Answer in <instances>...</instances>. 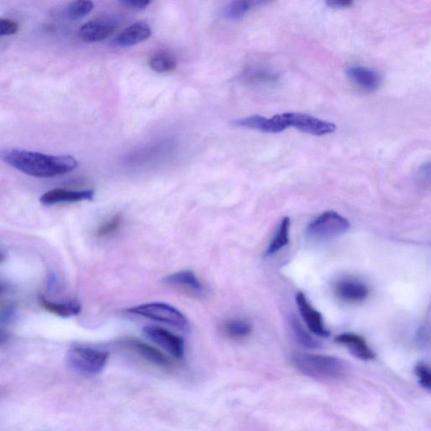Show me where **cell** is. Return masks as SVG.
I'll return each instance as SVG.
<instances>
[{"label":"cell","instance_id":"f1b7e54d","mask_svg":"<svg viewBox=\"0 0 431 431\" xmlns=\"http://www.w3.org/2000/svg\"><path fill=\"white\" fill-rule=\"evenodd\" d=\"M152 2L149 0H139V1H135V0H124V1H120L121 4H123L125 7L133 8L135 11L145 10L147 7L150 6Z\"/></svg>","mask_w":431,"mask_h":431},{"label":"cell","instance_id":"7402d4cb","mask_svg":"<svg viewBox=\"0 0 431 431\" xmlns=\"http://www.w3.org/2000/svg\"><path fill=\"white\" fill-rule=\"evenodd\" d=\"M150 67L157 73L171 72L177 67V59L169 52L160 51L152 56Z\"/></svg>","mask_w":431,"mask_h":431},{"label":"cell","instance_id":"ffe728a7","mask_svg":"<svg viewBox=\"0 0 431 431\" xmlns=\"http://www.w3.org/2000/svg\"><path fill=\"white\" fill-rule=\"evenodd\" d=\"M260 4L259 1L250 0H236L227 4L224 8V19L230 21H238L245 18L252 8Z\"/></svg>","mask_w":431,"mask_h":431},{"label":"cell","instance_id":"277c9868","mask_svg":"<svg viewBox=\"0 0 431 431\" xmlns=\"http://www.w3.org/2000/svg\"><path fill=\"white\" fill-rule=\"evenodd\" d=\"M127 312L160 322L180 332L188 333L190 331V324L186 317L171 305L164 303H145L128 308Z\"/></svg>","mask_w":431,"mask_h":431},{"label":"cell","instance_id":"2e32d148","mask_svg":"<svg viewBox=\"0 0 431 431\" xmlns=\"http://www.w3.org/2000/svg\"><path fill=\"white\" fill-rule=\"evenodd\" d=\"M335 342L345 346L356 358L361 360H371L375 358V353L368 345L363 337L358 334L345 333L335 337Z\"/></svg>","mask_w":431,"mask_h":431},{"label":"cell","instance_id":"6da1fadb","mask_svg":"<svg viewBox=\"0 0 431 431\" xmlns=\"http://www.w3.org/2000/svg\"><path fill=\"white\" fill-rule=\"evenodd\" d=\"M1 158L17 171L37 178L65 175L78 166V161L71 155L54 156L15 149L3 150Z\"/></svg>","mask_w":431,"mask_h":431},{"label":"cell","instance_id":"30bf717a","mask_svg":"<svg viewBox=\"0 0 431 431\" xmlns=\"http://www.w3.org/2000/svg\"><path fill=\"white\" fill-rule=\"evenodd\" d=\"M233 125L237 128L260 130L265 133H281L287 129L281 115H276L272 119L255 115L245 119L235 120Z\"/></svg>","mask_w":431,"mask_h":431},{"label":"cell","instance_id":"83f0119b","mask_svg":"<svg viewBox=\"0 0 431 431\" xmlns=\"http://www.w3.org/2000/svg\"><path fill=\"white\" fill-rule=\"evenodd\" d=\"M18 24L11 20L2 19L0 20V36L7 37L18 32Z\"/></svg>","mask_w":431,"mask_h":431},{"label":"cell","instance_id":"7c38bea8","mask_svg":"<svg viewBox=\"0 0 431 431\" xmlns=\"http://www.w3.org/2000/svg\"><path fill=\"white\" fill-rule=\"evenodd\" d=\"M95 197L93 190H69L54 189L47 191L40 198V202L45 206H52L59 203L92 201Z\"/></svg>","mask_w":431,"mask_h":431},{"label":"cell","instance_id":"8fae6325","mask_svg":"<svg viewBox=\"0 0 431 431\" xmlns=\"http://www.w3.org/2000/svg\"><path fill=\"white\" fill-rule=\"evenodd\" d=\"M123 344L149 363L159 365L160 368H171V360L162 351L149 344L139 341L138 339H127L123 341Z\"/></svg>","mask_w":431,"mask_h":431},{"label":"cell","instance_id":"3957f363","mask_svg":"<svg viewBox=\"0 0 431 431\" xmlns=\"http://www.w3.org/2000/svg\"><path fill=\"white\" fill-rule=\"evenodd\" d=\"M109 352L84 346L71 348L65 356L69 369L80 375L95 377L99 375L107 365Z\"/></svg>","mask_w":431,"mask_h":431},{"label":"cell","instance_id":"484cf974","mask_svg":"<svg viewBox=\"0 0 431 431\" xmlns=\"http://www.w3.org/2000/svg\"><path fill=\"white\" fill-rule=\"evenodd\" d=\"M94 8V4L90 1L73 2L68 7L67 15L72 20H78L89 15Z\"/></svg>","mask_w":431,"mask_h":431},{"label":"cell","instance_id":"cb8c5ba5","mask_svg":"<svg viewBox=\"0 0 431 431\" xmlns=\"http://www.w3.org/2000/svg\"><path fill=\"white\" fill-rule=\"evenodd\" d=\"M225 331L231 338L243 339L252 333V325L246 320H233L225 324Z\"/></svg>","mask_w":431,"mask_h":431},{"label":"cell","instance_id":"8992f818","mask_svg":"<svg viewBox=\"0 0 431 431\" xmlns=\"http://www.w3.org/2000/svg\"><path fill=\"white\" fill-rule=\"evenodd\" d=\"M280 115L287 128L293 127L315 136H324L333 133L337 128L335 124L329 121L302 113L287 112Z\"/></svg>","mask_w":431,"mask_h":431},{"label":"cell","instance_id":"44dd1931","mask_svg":"<svg viewBox=\"0 0 431 431\" xmlns=\"http://www.w3.org/2000/svg\"><path fill=\"white\" fill-rule=\"evenodd\" d=\"M290 228H291V220L289 217H285L281 221V223L278 228L275 237L273 238L272 241L269 243L265 255H272L277 253L283 248L289 245L290 238Z\"/></svg>","mask_w":431,"mask_h":431},{"label":"cell","instance_id":"5bb4252c","mask_svg":"<svg viewBox=\"0 0 431 431\" xmlns=\"http://www.w3.org/2000/svg\"><path fill=\"white\" fill-rule=\"evenodd\" d=\"M152 30L149 24L137 23L126 28L119 36L113 39L112 46L117 47H128L138 44L150 38Z\"/></svg>","mask_w":431,"mask_h":431},{"label":"cell","instance_id":"d6986e66","mask_svg":"<svg viewBox=\"0 0 431 431\" xmlns=\"http://www.w3.org/2000/svg\"><path fill=\"white\" fill-rule=\"evenodd\" d=\"M39 303L46 311L51 312L52 315L62 317H71L80 315L81 312V305L75 301L56 303L47 299L45 296L41 295L39 297Z\"/></svg>","mask_w":431,"mask_h":431},{"label":"cell","instance_id":"5b68a950","mask_svg":"<svg viewBox=\"0 0 431 431\" xmlns=\"http://www.w3.org/2000/svg\"><path fill=\"white\" fill-rule=\"evenodd\" d=\"M350 227L349 221L346 217L336 212L329 211L317 217L308 225L307 234L313 241H329L345 234Z\"/></svg>","mask_w":431,"mask_h":431},{"label":"cell","instance_id":"4316f807","mask_svg":"<svg viewBox=\"0 0 431 431\" xmlns=\"http://www.w3.org/2000/svg\"><path fill=\"white\" fill-rule=\"evenodd\" d=\"M415 372L420 385L431 391V369L424 363H419L416 365Z\"/></svg>","mask_w":431,"mask_h":431},{"label":"cell","instance_id":"7a4b0ae2","mask_svg":"<svg viewBox=\"0 0 431 431\" xmlns=\"http://www.w3.org/2000/svg\"><path fill=\"white\" fill-rule=\"evenodd\" d=\"M294 367L303 375L317 380H335L347 372V365L336 356L296 352Z\"/></svg>","mask_w":431,"mask_h":431},{"label":"cell","instance_id":"4fadbf2b","mask_svg":"<svg viewBox=\"0 0 431 431\" xmlns=\"http://www.w3.org/2000/svg\"><path fill=\"white\" fill-rule=\"evenodd\" d=\"M117 28L113 20H94L83 25L78 30V37L85 42H101L110 37Z\"/></svg>","mask_w":431,"mask_h":431},{"label":"cell","instance_id":"603a6c76","mask_svg":"<svg viewBox=\"0 0 431 431\" xmlns=\"http://www.w3.org/2000/svg\"><path fill=\"white\" fill-rule=\"evenodd\" d=\"M291 329H293L294 336L297 341L303 346L309 350L320 349L323 346L320 341H317L315 338H313L310 334L308 332L306 329L303 327V325L299 323L298 320H291Z\"/></svg>","mask_w":431,"mask_h":431},{"label":"cell","instance_id":"9a60e30c","mask_svg":"<svg viewBox=\"0 0 431 431\" xmlns=\"http://www.w3.org/2000/svg\"><path fill=\"white\" fill-rule=\"evenodd\" d=\"M338 297L348 303H360L367 299L369 289L364 283L354 279H343L334 287Z\"/></svg>","mask_w":431,"mask_h":431},{"label":"cell","instance_id":"e0dca14e","mask_svg":"<svg viewBox=\"0 0 431 431\" xmlns=\"http://www.w3.org/2000/svg\"><path fill=\"white\" fill-rule=\"evenodd\" d=\"M165 284L180 289L194 295L204 293V287L197 276L190 271H181L172 274L164 279Z\"/></svg>","mask_w":431,"mask_h":431},{"label":"cell","instance_id":"52a82bcc","mask_svg":"<svg viewBox=\"0 0 431 431\" xmlns=\"http://www.w3.org/2000/svg\"><path fill=\"white\" fill-rule=\"evenodd\" d=\"M147 339L166 351L176 359H182L185 356V342L178 335L171 331L158 327V326H145L142 329Z\"/></svg>","mask_w":431,"mask_h":431},{"label":"cell","instance_id":"ac0fdd59","mask_svg":"<svg viewBox=\"0 0 431 431\" xmlns=\"http://www.w3.org/2000/svg\"><path fill=\"white\" fill-rule=\"evenodd\" d=\"M241 80L248 85H267L275 84L279 80V75L263 67L251 66L243 71Z\"/></svg>","mask_w":431,"mask_h":431},{"label":"cell","instance_id":"ba28073f","mask_svg":"<svg viewBox=\"0 0 431 431\" xmlns=\"http://www.w3.org/2000/svg\"><path fill=\"white\" fill-rule=\"evenodd\" d=\"M296 302H297L299 312L301 313L305 323H306L308 328L310 329L311 332L319 337H329L330 331L325 327L323 317L308 302L306 296L303 293H298L296 296Z\"/></svg>","mask_w":431,"mask_h":431},{"label":"cell","instance_id":"f546056e","mask_svg":"<svg viewBox=\"0 0 431 431\" xmlns=\"http://www.w3.org/2000/svg\"><path fill=\"white\" fill-rule=\"evenodd\" d=\"M352 1L350 0H329V1L326 2V4L329 6L330 8H349L352 6Z\"/></svg>","mask_w":431,"mask_h":431},{"label":"cell","instance_id":"9c48e42d","mask_svg":"<svg viewBox=\"0 0 431 431\" xmlns=\"http://www.w3.org/2000/svg\"><path fill=\"white\" fill-rule=\"evenodd\" d=\"M346 75L356 86L369 93L375 92L382 83L380 73L360 65H352L348 68Z\"/></svg>","mask_w":431,"mask_h":431},{"label":"cell","instance_id":"4dcf8cb0","mask_svg":"<svg viewBox=\"0 0 431 431\" xmlns=\"http://www.w3.org/2000/svg\"><path fill=\"white\" fill-rule=\"evenodd\" d=\"M420 175L425 180L431 181V162L422 165L420 168Z\"/></svg>","mask_w":431,"mask_h":431},{"label":"cell","instance_id":"d4e9b609","mask_svg":"<svg viewBox=\"0 0 431 431\" xmlns=\"http://www.w3.org/2000/svg\"><path fill=\"white\" fill-rule=\"evenodd\" d=\"M123 223V217L121 214H116L111 217L99 226L95 237L99 238H107L114 234L121 228Z\"/></svg>","mask_w":431,"mask_h":431}]
</instances>
